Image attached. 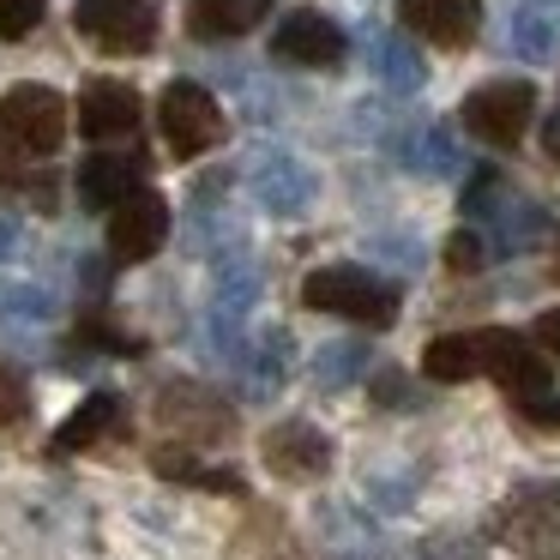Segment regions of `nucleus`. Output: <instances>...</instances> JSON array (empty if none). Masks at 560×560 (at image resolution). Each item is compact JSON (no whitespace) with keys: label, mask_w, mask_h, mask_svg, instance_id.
<instances>
[{"label":"nucleus","mask_w":560,"mask_h":560,"mask_svg":"<svg viewBox=\"0 0 560 560\" xmlns=\"http://www.w3.org/2000/svg\"><path fill=\"white\" fill-rule=\"evenodd\" d=\"M43 13H49V0H0V37L25 43L43 25Z\"/></svg>","instance_id":"obj_38"},{"label":"nucleus","mask_w":560,"mask_h":560,"mask_svg":"<svg viewBox=\"0 0 560 560\" xmlns=\"http://www.w3.org/2000/svg\"><path fill=\"white\" fill-rule=\"evenodd\" d=\"M158 127H163V145L175 151V158H206V151H218L223 139H230V115H223V103L211 97L199 79H170L158 97Z\"/></svg>","instance_id":"obj_7"},{"label":"nucleus","mask_w":560,"mask_h":560,"mask_svg":"<svg viewBox=\"0 0 560 560\" xmlns=\"http://www.w3.org/2000/svg\"><path fill=\"white\" fill-rule=\"evenodd\" d=\"M362 247H368V259H386V266H398V271H422V259H428V247L416 230H380V235H368Z\"/></svg>","instance_id":"obj_33"},{"label":"nucleus","mask_w":560,"mask_h":560,"mask_svg":"<svg viewBox=\"0 0 560 560\" xmlns=\"http://www.w3.org/2000/svg\"><path fill=\"white\" fill-rule=\"evenodd\" d=\"M488 555V536H470V530H434L422 542H410L398 560H482Z\"/></svg>","instance_id":"obj_30"},{"label":"nucleus","mask_w":560,"mask_h":560,"mask_svg":"<svg viewBox=\"0 0 560 560\" xmlns=\"http://www.w3.org/2000/svg\"><path fill=\"white\" fill-rule=\"evenodd\" d=\"M542 7H548V13H560V0H542Z\"/></svg>","instance_id":"obj_44"},{"label":"nucleus","mask_w":560,"mask_h":560,"mask_svg":"<svg viewBox=\"0 0 560 560\" xmlns=\"http://www.w3.org/2000/svg\"><path fill=\"white\" fill-rule=\"evenodd\" d=\"M302 302L314 307V314H338V319H355V326L368 331H386L398 326L404 314V290L386 278V271L374 266H319L302 278Z\"/></svg>","instance_id":"obj_2"},{"label":"nucleus","mask_w":560,"mask_h":560,"mask_svg":"<svg viewBox=\"0 0 560 560\" xmlns=\"http://www.w3.org/2000/svg\"><path fill=\"white\" fill-rule=\"evenodd\" d=\"M13 254H19V218L0 211V259H13Z\"/></svg>","instance_id":"obj_43"},{"label":"nucleus","mask_w":560,"mask_h":560,"mask_svg":"<svg viewBox=\"0 0 560 560\" xmlns=\"http://www.w3.org/2000/svg\"><path fill=\"white\" fill-rule=\"evenodd\" d=\"M235 374H242V398L247 404L278 398V392L290 386V374H295V331L290 326H266L259 338H247Z\"/></svg>","instance_id":"obj_17"},{"label":"nucleus","mask_w":560,"mask_h":560,"mask_svg":"<svg viewBox=\"0 0 560 560\" xmlns=\"http://www.w3.org/2000/svg\"><path fill=\"white\" fill-rule=\"evenodd\" d=\"M368 398H374L380 410H422L428 392L416 386L404 368H374V374H368Z\"/></svg>","instance_id":"obj_31"},{"label":"nucleus","mask_w":560,"mask_h":560,"mask_svg":"<svg viewBox=\"0 0 560 560\" xmlns=\"http://www.w3.org/2000/svg\"><path fill=\"white\" fill-rule=\"evenodd\" d=\"M25 416H31V380L19 374L13 362H0V434L19 428Z\"/></svg>","instance_id":"obj_36"},{"label":"nucleus","mask_w":560,"mask_h":560,"mask_svg":"<svg viewBox=\"0 0 560 560\" xmlns=\"http://www.w3.org/2000/svg\"><path fill=\"white\" fill-rule=\"evenodd\" d=\"M530 343H536V350H548V355H560V307H548V314H536V326H530Z\"/></svg>","instance_id":"obj_41"},{"label":"nucleus","mask_w":560,"mask_h":560,"mask_svg":"<svg viewBox=\"0 0 560 560\" xmlns=\"http://www.w3.org/2000/svg\"><path fill=\"white\" fill-rule=\"evenodd\" d=\"M314 555L319 560H386V536L350 500H319L314 506Z\"/></svg>","instance_id":"obj_15"},{"label":"nucleus","mask_w":560,"mask_h":560,"mask_svg":"<svg viewBox=\"0 0 560 560\" xmlns=\"http://www.w3.org/2000/svg\"><path fill=\"white\" fill-rule=\"evenodd\" d=\"M271 13V0H187V37L194 43H235Z\"/></svg>","instance_id":"obj_20"},{"label":"nucleus","mask_w":560,"mask_h":560,"mask_svg":"<svg viewBox=\"0 0 560 560\" xmlns=\"http://www.w3.org/2000/svg\"><path fill=\"white\" fill-rule=\"evenodd\" d=\"M488 542L530 560H560V482H518L488 512Z\"/></svg>","instance_id":"obj_4"},{"label":"nucleus","mask_w":560,"mask_h":560,"mask_svg":"<svg viewBox=\"0 0 560 560\" xmlns=\"http://www.w3.org/2000/svg\"><path fill=\"white\" fill-rule=\"evenodd\" d=\"M158 428L175 440V446L199 452V446H230L235 440V404L223 398L206 380H163L158 404H151Z\"/></svg>","instance_id":"obj_3"},{"label":"nucleus","mask_w":560,"mask_h":560,"mask_svg":"<svg viewBox=\"0 0 560 560\" xmlns=\"http://www.w3.org/2000/svg\"><path fill=\"white\" fill-rule=\"evenodd\" d=\"M79 283H85V302L91 307L109 302V266H103V259H85V266H79Z\"/></svg>","instance_id":"obj_40"},{"label":"nucleus","mask_w":560,"mask_h":560,"mask_svg":"<svg viewBox=\"0 0 560 560\" xmlns=\"http://www.w3.org/2000/svg\"><path fill=\"white\" fill-rule=\"evenodd\" d=\"M151 470L163 476V482H206V464H199V452L175 446V440H163V446H151Z\"/></svg>","instance_id":"obj_35"},{"label":"nucleus","mask_w":560,"mask_h":560,"mask_svg":"<svg viewBox=\"0 0 560 560\" xmlns=\"http://www.w3.org/2000/svg\"><path fill=\"white\" fill-rule=\"evenodd\" d=\"M542 158H548V163H555V170H560V109H555V115H548V121H542Z\"/></svg>","instance_id":"obj_42"},{"label":"nucleus","mask_w":560,"mask_h":560,"mask_svg":"<svg viewBox=\"0 0 560 560\" xmlns=\"http://www.w3.org/2000/svg\"><path fill=\"white\" fill-rule=\"evenodd\" d=\"M548 206H536L530 194H512L506 206L494 211V218L482 223V242H488V259L494 254H524V247H536L548 235Z\"/></svg>","instance_id":"obj_21"},{"label":"nucleus","mask_w":560,"mask_h":560,"mask_svg":"<svg viewBox=\"0 0 560 560\" xmlns=\"http://www.w3.org/2000/svg\"><path fill=\"white\" fill-rule=\"evenodd\" d=\"M170 242V199L158 187H133L109 211V266H145Z\"/></svg>","instance_id":"obj_11"},{"label":"nucleus","mask_w":560,"mask_h":560,"mask_svg":"<svg viewBox=\"0 0 560 560\" xmlns=\"http://www.w3.org/2000/svg\"><path fill=\"white\" fill-rule=\"evenodd\" d=\"M271 61L302 67V73H338V67L350 61V37H343V25H331L326 13L302 7V13H283V25L271 31Z\"/></svg>","instance_id":"obj_10"},{"label":"nucleus","mask_w":560,"mask_h":560,"mask_svg":"<svg viewBox=\"0 0 560 560\" xmlns=\"http://www.w3.org/2000/svg\"><path fill=\"white\" fill-rule=\"evenodd\" d=\"M536 121V85L530 79H482V85L464 97L458 127L476 139V145H494V151H518L524 133Z\"/></svg>","instance_id":"obj_6"},{"label":"nucleus","mask_w":560,"mask_h":560,"mask_svg":"<svg viewBox=\"0 0 560 560\" xmlns=\"http://www.w3.org/2000/svg\"><path fill=\"white\" fill-rule=\"evenodd\" d=\"M512 194H518V187H512L500 170H488V163H482V170H470V175H464L458 211H464V218H476V223H488V218H494V211L506 206Z\"/></svg>","instance_id":"obj_28"},{"label":"nucleus","mask_w":560,"mask_h":560,"mask_svg":"<svg viewBox=\"0 0 560 560\" xmlns=\"http://www.w3.org/2000/svg\"><path fill=\"white\" fill-rule=\"evenodd\" d=\"M512 416H518L524 428H542V434H548V428H560V398H555V392H548V398L512 404Z\"/></svg>","instance_id":"obj_39"},{"label":"nucleus","mask_w":560,"mask_h":560,"mask_svg":"<svg viewBox=\"0 0 560 560\" xmlns=\"http://www.w3.org/2000/svg\"><path fill=\"white\" fill-rule=\"evenodd\" d=\"M259 458L278 482H319L331 470V434L314 428L307 416H283L259 434Z\"/></svg>","instance_id":"obj_12"},{"label":"nucleus","mask_w":560,"mask_h":560,"mask_svg":"<svg viewBox=\"0 0 560 560\" xmlns=\"http://www.w3.org/2000/svg\"><path fill=\"white\" fill-rule=\"evenodd\" d=\"M79 343L85 350H103V355H145V338H133V331H121L103 307H91L85 326H79Z\"/></svg>","instance_id":"obj_32"},{"label":"nucleus","mask_w":560,"mask_h":560,"mask_svg":"<svg viewBox=\"0 0 560 560\" xmlns=\"http://www.w3.org/2000/svg\"><path fill=\"white\" fill-rule=\"evenodd\" d=\"M398 19L410 37H422L428 49H470L482 31V0H398Z\"/></svg>","instance_id":"obj_16"},{"label":"nucleus","mask_w":560,"mask_h":560,"mask_svg":"<svg viewBox=\"0 0 560 560\" xmlns=\"http://www.w3.org/2000/svg\"><path fill=\"white\" fill-rule=\"evenodd\" d=\"M386 151H392V158H398L410 175H434V182H440V175H458V170H464V151L452 145V133H446L440 121H428V127H422V121H416V127H392V133H386Z\"/></svg>","instance_id":"obj_19"},{"label":"nucleus","mask_w":560,"mask_h":560,"mask_svg":"<svg viewBox=\"0 0 560 560\" xmlns=\"http://www.w3.org/2000/svg\"><path fill=\"white\" fill-rule=\"evenodd\" d=\"M67 97L43 79H25V85L0 91V163L7 170H37L55 151L67 145Z\"/></svg>","instance_id":"obj_1"},{"label":"nucleus","mask_w":560,"mask_h":560,"mask_svg":"<svg viewBox=\"0 0 560 560\" xmlns=\"http://www.w3.org/2000/svg\"><path fill=\"white\" fill-rule=\"evenodd\" d=\"M259 290H266V278H259V259L254 254H230L218 259V278H211V319H230V326H242L247 307L259 302Z\"/></svg>","instance_id":"obj_23"},{"label":"nucleus","mask_w":560,"mask_h":560,"mask_svg":"<svg viewBox=\"0 0 560 560\" xmlns=\"http://www.w3.org/2000/svg\"><path fill=\"white\" fill-rule=\"evenodd\" d=\"M73 31L103 55H139L158 49V31H163V7L158 0H79L73 7Z\"/></svg>","instance_id":"obj_8"},{"label":"nucleus","mask_w":560,"mask_h":560,"mask_svg":"<svg viewBox=\"0 0 560 560\" xmlns=\"http://www.w3.org/2000/svg\"><path fill=\"white\" fill-rule=\"evenodd\" d=\"M235 175L247 182L254 206L266 211V218H283V223L307 218V211H314V199H319V170H314V163H302L295 151H283V145L247 151Z\"/></svg>","instance_id":"obj_5"},{"label":"nucleus","mask_w":560,"mask_h":560,"mask_svg":"<svg viewBox=\"0 0 560 560\" xmlns=\"http://www.w3.org/2000/svg\"><path fill=\"white\" fill-rule=\"evenodd\" d=\"M416 488H422V470L416 464H380V470H368V500H374L380 512H410L416 506Z\"/></svg>","instance_id":"obj_29"},{"label":"nucleus","mask_w":560,"mask_h":560,"mask_svg":"<svg viewBox=\"0 0 560 560\" xmlns=\"http://www.w3.org/2000/svg\"><path fill=\"white\" fill-rule=\"evenodd\" d=\"M139 121H145V103H139V91L127 79L103 73L79 85V133L91 145H121V139L139 133Z\"/></svg>","instance_id":"obj_14"},{"label":"nucleus","mask_w":560,"mask_h":560,"mask_svg":"<svg viewBox=\"0 0 560 560\" xmlns=\"http://www.w3.org/2000/svg\"><path fill=\"white\" fill-rule=\"evenodd\" d=\"M145 175H151L145 145H91V158L79 163V206L115 211L133 187H145Z\"/></svg>","instance_id":"obj_13"},{"label":"nucleus","mask_w":560,"mask_h":560,"mask_svg":"<svg viewBox=\"0 0 560 560\" xmlns=\"http://www.w3.org/2000/svg\"><path fill=\"white\" fill-rule=\"evenodd\" d=\"M121 428H127V398H121V392H109V386H97L91 398H79V404H73V416H67V422L55 428L49 446L67 458V452H91V446H103V440L121 434Z\"/></svg>","instance_id":"obj_18"},{"label":"nucleus","mask_w":560,"mask_h":560,"mask_svg":"<svg viewBox=\"0 0 560 560\" xmlns=\"http://www.w3.org/2000/svg\"><path fill=\"white\" fill-rule=\"evenodd\" d=\"M55 290L43 283H19V278H0V319H13V326H43L55 319Z\"/></svg>","instance_id":"obj_27"},{"label":"nucleus","mask_w":560,"mask_h":560,"mask_svg":"<svg viewBox=\"0 0 560 560\" xmlns=\"http://www.w3.org/2000/svg\"><path fill=\"white\" fill-rule=\"evenodd\" d=\"M7 187H13L31 211H43V218L61 211V182H55L49 170H7Z\"/></svg>","instance_id":"obj_34"},{"label":"nucleus","mask_w":560,"mask_h":560,"mask_svg":"<svg viewBox=\"0 0 560 560\" xmlns=\"http://www.w3.org/2000/svg\"><path fill=\"white\" fill-rule=\"evenodd\" d=\"M422 374L434 380V386H464V380H476V374H482V326H476V331H440V338H428Z\"/></svg>","instance_id":"obj_24"},{"label":"nucleus","mask_w":560,"mask_h":560,"mask_svg":"<svg viewBox=\"0 0 560 560\" xmlns=\"http://www.w3.org/2000/svg\"><path fill=\"white\" fill-rule=\"evenodd\" d=\"M368 362H374V350H368V338H331L314 350V362H307V374H314L319 392H350L355 380L368 374Z\"/></svg>","instance_id":"obj_25"},{"label":"nucleus","mask_w":560,"mask_h":560,"mask_svg":"<svg viewBox=\"0 0 560 560\" xmlns=\"http://www.w3.org/2000/svg\"><path fill=\"white\" fill-rule=\"evenodd\" d=\"M482 374L494 380L512 404H530V398H548V392H555L548 355L512 326H482Z\"/></svg>","instance_id":"obj_9"},{"label":"nucleus","mask_w":560,"mask_h":560,"mask_svg":"<svg viewBox=\"0 0 560 560\" xmlns=\"http://www.w3.org/2000/svg\"><path fill=\"white\" fill-rule=\"evenodd\" d=\"M368 61H374V79L386 85V97H416V91L428 85V61L422 49H416L410 37H398V31H380L374 49H368Z\"/></svg>","instance_id":"obj_22"},{"label":"nucleus","mask_w":560,"mask_h":560,"mask_svg":"<svg viewBox=\"0 0 560 560\" xmlns=\"http://www.w3.org/2000/svg\"><path fill=\"white\" fill-rule=\"evenodd\" d=\"M512 55L530 67L555 61L560 55V13H548L542 0H518V13H512Z\"/></svg>","instance_id":"obj_26"},{"label":"nucleus","mask_w":560,"mask_h":560,"mask_svg":"<svg viewBox=\"0 0 560 560\" xmlns=\"http://www.w3.org/2000/svg\"><path fill=\"white\" fill-rule=\"evenodd\" d=\"M446 266L458 271V278H476V271L488 266V242H482V230H452V235H446Z\"/></svg>","instance_id":"obj_37"}]
</instances>
